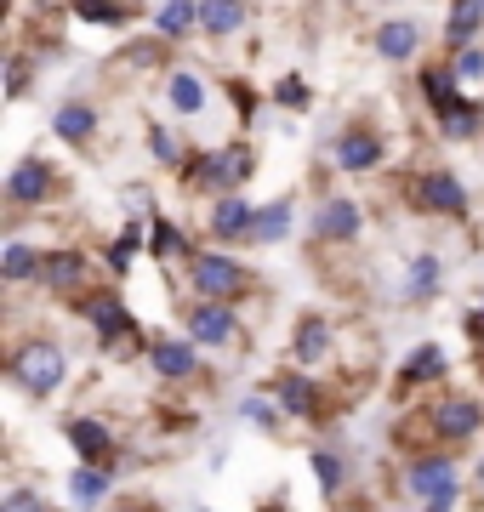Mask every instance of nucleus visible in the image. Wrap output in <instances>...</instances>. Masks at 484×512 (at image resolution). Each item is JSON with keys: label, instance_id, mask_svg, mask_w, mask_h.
Returning a JSON list of instances; mask_svg holds the SVG:
<instances>
[{"label": "nucleus", "instance_id": "nucleus-22", "mask_svg": "<svg viewBox=\"0 0 484 512\" xmlns=\"http://www.w3.org/2000/svg\"><path fill=\"white\" fill-rule=\"evenodd\" d=\"M52 131L63 137V143L86 148L97 137V109L86 103V97H69V103H57V109H52Z\"/></svg>", "mask_w": 484, "mask_h": 512}, {"label": "nucleus", "instance_id": "nucleus-44", "mask_svg": "<svg viewBox=\"0 0 484 512\" xmlns=\"http://www.w3.org/2000/svg\"><path fill=\"white\" fill-rule=\"evenodd\" d=\"M473 484H479V490H484V461H479V473H473Z\"/></svg>", "mask_w": 484, "mask_h": 512}, {"label": "nucleus", "instance_id": "nucleus-46", "mask_svg": "<svg viewBox=\"0 0 484 512\" xmlns=\"http://www.w3.org/2000/svg\"><path fill=\"white\" fill-rule=\"evenodd\" d=\"M200 512H205V507H200Z\"/></svg>", "mask_w": 484, "mask_h": 512}, {"label": "nucleus", "instance_id": "nucleus-12", "mask_svg": "<svg viewBox=\"0 0 484 512\" xmlns=\"http://www.w3.org/2000/svg\"><path fill=\"white\" fill-rule=\"evenodd\" d=\"M314 239L319 245H354L359 234H365V211H359V200H348V194H325V200L314 205Z\"/></svg>", "mask_w": 484, "mask_h": 512}, {"label": "nucleus", "instance_id": "nucleus-2", "mask_svg": "<svg viewBox=\"0 0 484 512\" xmlns=\"http://www.w3.org/2000/svg\"><path fill=\"white\" fill-rule=\"evenodd\" d=\"M75 308H80V319L92 325L97 353H109V359H137V353H149V336H143V325L131 319V308L120 302V291H114V285L92 291L86 302H75Z\"/></svg>", "mask_w": 484, "mask_h": 512}, {"label": "nucleus", "instance_id": "nucleus-38", "mask_svg": "<svg viewBox=\"0 0 484 512\" xmlns=\"http://www.w3.org/2000/svg\"><path fill=\"white\" fill-rule=\"evenodd\" d=\"M450 69L462 86H479L484 80V46H462V52H450Z\"/></svg>", "mask_w": 484, "mask_h": 512}, {"label": "nucleus", "instance_id": "nucleus-20", "mask_svg": "<svg viewBox=\"0 0 484 512\" xmlns=\"http://www.w3.org/2000/svg\"><path fill=\"white\" fill-rule=\"evenodd\" d=\"M114 495V467H86V461H75V473H69V501H75V512H103Z\"/></svg>", "mask_w": 484, "mask_h": 512}, {"label": "nucleus", "instance_id": "nucleus-15", "mask_svg": "<svg viewBox=\"0 0 484 512\" xmlns=\"http://www.w3.org/2000/svg\"><path fill=\"white\" fill-rule=\"evenodd\" d=\"M382 160H388V148H382V137H376L371 126H348L331 143V165L348 171V177H365V171H376Z\"/></svg>", "mask_w": 484, "mask_h": 512}, {"label": "nucleus", "instance_id": "nucleus-18", "mask_svg": "<svg viewBox=\"0 0 484 512\" xmlns=\"http://www.w3.org/2000/svg\"><path fill=\"white\" fill-rule=\"evenodd\" d=\"M371 46H376V57H382V63H410V57L422 52V23H416V18H388V23H376Z\"/></svg>", "mask_w": 484, "mask_h": 512}, {"label": "nucleus", "instance_id": "nucleus-28", "mask_svg": "<svg viewBox=\"0 0 484 512\" xmlns=\"http://www.w3.org/2000/svg\"><path fill=\"white\" fill-rule=\"evenodd\" d=\"M166 109L183 114V120H194L205 109V80L194 69H166Z\"/></svg>", "mask_w": 484, "mask_h": 512}, {"label": "nucleus", "instance_id": "nucleus-13", "mask_svg": "<svg viewBox=\"0 0 484 512\" xmlns=\"http://www.w3.org/2000/svg\"><path fill=\"white\" fill-rule=\"evenodd\" d=\"M257 211L262 205H251L245 194H223V200H211V211H205V228H211V239H223V245H251Z\"/></svg>", "mask_w": 484, "mask_h": 512}, {"label": "nucleus", "instance_id": "nucleus-3", "mask_svg": "<svg viewBox=\"0 0 484 512\" xmlns=\"http://www.w3.org/2000/svg\"><path fill=\"white\" fill-rule=\"evenodd\" d=\"M257 171V154L251 143H223V148H200L183 171V188L200 194V200H223V194H240L245 177Z\"/></svg>", "mask_w": 484, "mask_h": 512}, {"label": "nucleus", "instance_id": "nucleus-35", "mask_svg": "<svg viewBox=\"0 0 484 512\" xmlns=\"http://www.w3.org/2000/svg\"><path fill=\"white\" fill-rule=\"evenodd\" d=\"M240 416L251 421L257 433H280V421H291V416L280 410V399H274V393H245V399H240Z\"/></svg>", "mask_w": 484, "mask_h": 512}, {"label": "nucleus", "instance_id": "nucleus-11", "mask_svg": "<svg viewBox=\"0 0 484 512\" xmlns=\"http://www.w3.org/2000/svg\"><path fill=\"white\" fill-rule=\"evenodd\" d=\"M52 194H57V165L52 160L29 154V160H18L6 171V205H12V211H35V205H46Z\"/></svg>", "mask_w": 484, "mask_h": 512}, {"label": "nucleus", "instance_id": "nucleus-42", "mask_svg": "<svg viewBox=\"0 0 484 512\" xmlns=\"http://www.w3.org/2000/svg\"><path fill=\"white\" fill-rule=\"evenodd\" d=\"M103 512H154V507H149V501H109Z\"/></svg>", "mask_w": 484, "mask_h": 512}, {"label": "nucleus", "instance_id": "nucleus-27", "mask_svg": "<svg viewBox=\"0 0 484 512\" xmlns=\"http://www.w3.org/2000/svg\"><path fill=\"white\" fill-rule=\"evenodd\" d=\"M143 251H149V222H143V217H131L126 228L114 234V245L103 251V262H109V274H114V279H126V268H131V262H137Z\"/></svg>", "mask_w": 484, "mask_h": 512}, {"label": "nucleus", "instance_id": "nucleus-1", "mask_svg": "<svg viewBox=\"0 0 484 512\" xmlns=\"http://www.w3.org/2000/svg\"><path fill=\"white\" fill-rule=\"evenodd\" d=\"M6 382L18 387L23 399H57L63 393V382H69V353H63V342H52V336H23L18 348L6 353Z\"/></svg>", "mask_w": 484, "mask_h": 512}, {"label": "nucleus", "instance_id": "nucleus-17", "mask_svg": "<svg viewBox=\"0 0 484 512\" xmlns=\"http://www.w3.org/2000/svg\"><path fill=\"white\" fill-rule=\"evenodd\" d=\"M439 285H445V262L433 251H416L405 262V279H399V302L405 308H428L433 296H439Z\"/></svg>", "mask_w": 484, "mask_h": 512}, {"label": "nucleus", "instance_id": "nucleus-31", "mask_svg": "<svg viewBox=\"0 0 484 512\" xmlns=\"http://www.w3.org/2000/svg\"><path fill=\"white\" fill-rule=\"evenodd\" d=\"M308 467H314V484L325 501H342V490H348V461H342V450H325L319 444L314 456H308Z\"/></svg>", "mask_w": 484, "mask_h": 512}, {"label": "nucleus", "instance_id": "nucleus-33", "mask_svg": "<svg viewBox=\"0 0 484 512\" xmlns=\"http://www.w3.org/2000/svg\"><path fill=\"white\" fill-rule=\"evenodd\" d=\"M149 251L166 262V268H177V262H188V239H183V228H171L166 217H149Z\"/></svg>", "mask_w": 484, "mask_h": 512}, {"label": "nucleus", "instance_id": "nucleus-26", "mask_svg": "<svg viewBox=\"0 0 484 512\" xmlns=\"http://www.w3.org/2000/svg\"><path fill=\"white\" fill-rule=\"evenodd\" d=\"M484 35V0H450V18H445V46L462 52V46H479Z\"/></svg>", "mask_w": 484, "mask_h": 512}, {"label": "nucleus", "instance_id": "nucleus-8", "mask_svg": "<svg viewBox=\"0 0 484 512\" xmlns=\"http://www.w3.org/2000/svg\"><path fill=\"white\" fill-rule=\"evenodd\" d=\"M240 308L234 302H188L183 308V336L194 342V348H205V353H223V348H234L240 342Z\"/></svg>", "mask_w": 484, "mask_h": 512}, {"label": "nucleus", "instance_id": "nucleus-41", "mask_svg": "<svg viewBox=\"0 0 484 512\" xmlns=\"http://www.w3.org/2000/svg\"><path fill=\"white\" fill-rule=\"evenodd\" d=\"M462 330H467V342H473V348H484V291H479V302H473V308H467Z\"/></svg>", "mask_w": 484, "mask_h": 512}, {"label": "nucleus", "instance_id": "nucleus-30", "mask_svg": "<svg viewBox=\"0 0 484 512\" xmlns=\"http://www.w3.org/2000/svg\"><path fill=\"white\" fill-rule=\"evenodd\" d=\"M291 222H297V200L280 194L274 205H262L257 211V234H251V245H280V239H291Z\"/></svg>", "mask_w": 484, "mask_h": 512}, {"label": "nucleus", "instance_id": "nucleus-19", "mask_svg": "<svg viewBox=\"0 0 484 512\" xmlns=\"http://www.w3.org/2000/svg\"><path fill=\"white\" fill-rule=\"evenodd\" d=\"M331 348H336V330H331V319H319V313L297 319V336H291V359H297L302 370L325 365V359H331Z\"/></svg>", "mask_w": 484, "mask_h": 512}, {"label": "nucleus", "instance_id": "nucleus-16", "mask_svg": "<svg viewBox=\"0 0 484 512\" xmlns=\"http://www.w3.org/2000/svg\"><path fill=\"white\" fill-rule=\"evenodd\" d=\"M268 393L280 399V410L291 421H314L319 410H325V399H319V382L314 376H302V370H280L274 382H268Z\"/></svg>", "mask_w": 484, "mask_h": 512}, {"label": "nucleus", "instance_id": "nucleus-7", "mask_svg": "<svg viewBox=\"0 0 484 512\" xmlns=\"http://www.w3.org/2000/svg\"><path fill=\"white\" fill-rule=\"evenodd\" d=\"M40 291H46V296H63V302H86L92 291H103V279H97L92 256L75 251V245H63V251H46V256H40Z\"/></svg>", "mask_w": 484, "mask_h": 512}, {"label": "nucleus", "instance_id": "nucleus-32", "mask_svg": "<svg viewBox=\"0 0 484 512\" xmlns=\"http://www.w3.org/2000/svg\"><path fill=\"white\" fill-rule=\"evenodd\" d=\"M149 148H154V160L166 165V171H177V177H183V171H188V160L200 154V148H188V143H183V137H177L171 126H149Z\"/></svg>", "mask_w": 484, "mask_h": 512}, {"label": "nucleus", "instance_id": "nucleus-36", "mask_svg": "<svg viewBox=\"0 0 484 512\" xmlns=\"http://www.w3.org/2000/svg\"><path fill=\"white\" fill-rule=\"evenodd\" d=\"M75 18L97 23V29H120L131 18V0H75Z\"/></svg>", "mask_w": 484, "mask_h": 512}, {"label": "nucleus", "instance_id": "nucleus-10", "mask_svg": "<svg viewBox=\"0 0 484 512\" xmlns=\"http://www.w3.org/2000/svg\"><path fill=\"white\" fill-rule=\"evenodd\" d=\"M63 439H69L75 461H86V467H114V461H120V439H114V427L103 416H69L63 421ZM114 473H120V467H114Z\"/></svg>", "mask_w": 484, "mask_h": 512}, {"label": "nucleus", "instance_id": "nucleus-6", "mask_svg": "<svg viewBox=\"0 0 484 512\" xmlns=\"http://www.w3.org/2000/svg\"><path fill=\"white\" fill-rule=\"evenodd\" d=\"M422 421H428V450H462L484 433V404L467 393H439L422 410Z\"/></svg>", "mask_w": 484, "mask_h": 512}, {"label": "nucleus", "instance_id": "nucleus-21", "mask_svg": "<svg viewBox=\"0 0 484 512\" xmlns=\"http://www.w3.org/2000/svg\"><path fill=\"white\" fill-rule=\"evenodd\" d=\"M251 23L245 0H200V35L205 40H234Z\"/></svg>", "mask_w": 484, "mask_h": 512}, {"label": "nucleus", "instance_id": "nucleus-37", "mask_svg": "<svg viewBox=\"0 0 484 512\" xmlns=\"http://www.w3.org/2000/svg\"><path fill=\"white\" fill-rule=\"evenodd\" d=\"M0 512H57V507L35 490V484H12V490L0 495Z\"/></svg>", "mask_w": 484, "mask_h": 512}, {"label": "nucleus", "instance_id": "nucleus-34", "mask_svg": "<svg viewBox=\"0 0 484 512\" xmlns=\"http://www.w3.org/2000/svg\"><path fill=\"white\" fill-rule=\"evenodd\" d=\"M439 131H445L450 143H467V137H479L484 131V103H473V97H462L450 114H439Z\"/></svg>", "mask_w": 484, "mask_h": 512}, {"label": "nucleus", "instance_id": "nucleus-25", "mask_svg": "<svg viewBox=\"0 0 484 512\" xmlns=\"http://www.w3.org/2000/svg\"><path fill=\"white\" fill-rule=\"evenodd\" d=\"M445 370H450L445 348H439V342H422V348L405 353V365H399V387H433Z\"/></svg>", "mask_w": 484, "mask_h": 512}, {"label": "nucleus", "instance_id": "nucleus-40", "mask_svg": "<svg viewBox=\"0 0 484 512\" xmlns=\"http://www.w3.org/2000/svg\"><path fill=\"white\" fill-rule=\"evenodd\" d=\"M29 92V52H12L6 57V97H23Z\"/></svg>", "mask_w": 484, "mask_h": 512}, {"label": "nucleus", "instance_id": "nucleus-9", "mask_svg": "<svg viewBox=\"0 0 484 512\" xmlns=\"http://www.w3.org/2000/svg\"><path fill=\"white\" fill-rule=\"evenodd\" d=\"M410 205L428 217H467V188L456 171H416L410 177Z\"/></svg>", "mask_w": 484, "mask_h": 512}, {"label": "nucleus", "instance_id": "nucleus-24", "mask_svg": "<svg viewBox=\"0 0 484 512\" xmlns=\"http://www.w3.org/2000/svg\"><path fill=\"white\" fill-rule=\"evenodd\" d=\"M40 256L46 251H35L29 239H6V251H0V285H40Z\"/></svg>", "mask_w": 484, "mask_h": 512}, {"label": "nucleus", "instance_id": "nucleus-43", "mask_svg": "<svg viewBox=\"0 0 484 512\" xmlns=\"http://www.w3.org/2000/svg\"><path fill=\"white\" fill-rule=\"evenodd\" d=\"M422 512H456V501H433V507H422Z\"/></svg>", "mask_w": 484, "mask_h": 512}, {"label": "nucleus", "instance_id": "nucleus-39", "mask_svg": "<svg viewBox=\"0 0 484 512\" xmlns=\"http://www.w3.org/2000/svg\"><path fill=\"white\" fill-rule=\"evenodd\" d=\"M274 103H280V109H308V80H302V74L274 80Z\"/></svg>", "mask_w": 484, "mask_h": 512}, {"label": "nucleus", "instance_id": "nucleus-5", "mask_svg": "<svg viewBox=\"0 0 484 512\" xmlns=\"http://www.w3.org/2000/svg\"><path fill=\"white\" fill-rule=\"evenodd\" d=\"M399 490L410 501H462V467H456V450H410V461L399 467Z\"/></svg>", "mask_w": 484, "mask_h": 512}, {"label": "nucleus", "instance_id": "nucleus-14", "mask_svg": "<svg viewBox=\"0 0 484 512\" xmlns=\"http://www.w3.org/2000/svg\"><path fill=\"white\" fill-rule=\"evenodd\" d=\"M149 365L154 376L166 387H188L194 376H200V348L188 342V336H154L149 342Z\"/></svg>", "mask_w": 484, "mask_h": 512}, {"label": "nucleus", "instance_id": "nucleus-29", "mask_svg": "<svg viewBox=\"0 0 484 512\" xmlns=\"http://www.w3.org/2000/svg\"><path fill=\"white\" fill-rule=\"evenodd\" d=\"M154 35L160 40L200 35V0H160V12H154Z\"/></svg>", "mask_w": 484, "mask_h": 512}, {"label": "nucleus", "instance_id": "nucleus-4", "mask_svg": "<svg viewBox=\"0 0 484 512\" xmlns=\"http://www.w3.org/2000/svg\"><path fill=\"white\" fill-rule=\"evenodd\" d=\"M183 279L200 302H240V296H251V285H257V274L228 251H194L183 262Z\"/></svg>", "mask_w": 484, "mask_h": 512}, {"label": "nucleus", "instance_id": "nucleus-23", "mask_svg": "<svg viewBox=\"0 0 484 512\" xmlns=\"http://www.w3.org/2000/svg\"><path fill=\"white\" fill-rule=\"evenodd\" d=\"M416 86H422V103H428L433 120L462 103V80H456V69H450V63H439V69H422V74H416Z\"/></svg>", "mask_w": 484, "mask_h": 512}, {"label": "nucleus", "instance_id": "nucleus-45", "mask_svg": "<svg viewBox=\"0 0 484 512\" xmlns=\"http://www.w3.org/2000/svg\"><path fill=\"white\" fill-rule=\"evenodd\" d=\"M342 512H376V507H342Z\"/></svg>", "mask_w": 484, "mask_h": 512}]
</instances>
